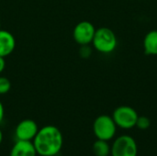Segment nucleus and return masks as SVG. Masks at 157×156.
Masks as SVG:
<instances>
[{"label":"nucleus","mask_w":157,"mask_h":156,"mask_svg":"<svg viewBox=\"0 0 157 156\" xmlns=\"http://www.w3.org/2000/svg\"><path fill=\"white\" fill-rule=\"evenodd\" d=\"M63 134L61 131L52 125H47L39 129L33 139L36 152L40 156L57 155L63 147Z\"/></svg>","instance_id":"1"},{"label":"nucleus","mask_w":157,"mask_h":156,"mask_svg":"<svg viewBox=\"0 0 157 156\" xmlns=\"http://www.w3.org/2000/svg\"><path fill=\"white\" fill-rule=\"evenodd\" d=\"M91 44L97 51L108 54L115 51L118 45V40L112 29L107 27H101L96 29Z\"/></svg>","instance_id":"2"},{"label":"nucleus","mask_w":157,"mask_h":156,"mask_svg":"<svg viewBox=\"0 0 157 156\" xmlns=\"http://www.w3.org/2000/svg\"><path fill=\"white\" fill-rule=\"evenodd\" d=\"M93 131L98 140L109 141L116 134L117 125L112 117L108 115H100L93 123Z\"/></svg>","instance_id":"3"},{"label":"nucleus","mask_w":157,"mask_h":156,"mask_svg":"<svg viewBox=\"0 0 157 156\" xmlns=\"http://www.w3.org/2000/svg\"><path fill=\"white\" fill-rule=\"evenodd\" d=\"M139 115L137 111L129 106L118 107L112 114V119L117 127L129 130L136 126V121Z\"/></svg>","instance_id":"4"},{"label":"nucleus","mask_w":157,"mask_h":156,"mask_svg":"<svg viewBox=\"0 0 157 156\" xmlns=\"http://www.w3.org/2000/svg\"><path fill=\"white\" fill-rule=\"evenodd\" d=\"M110 154L112 156H137V143L132 136L121 135L114 141Z\"/></svg>","instance_id":"5"},{"label":"nucleus","mask_w":157,"mask_h":156,"mask_svg":"<svg viewBox=\"0 0 157 156\" xmlns=\"http://www.w3.org/2000/svg\"><path fill=\"white\" fill-rule=\"evenodd\" d=\"M96 28L90 21L83 20L78 22L73 30V38L75 41L81 45H89L92 43Z\"/></svg>","instance_id":"6"},{"label":"nucleus","mask_w":157,"mask_h":156,"mask_svg":"<svg viewBox=\"0 0 157 156\" xmlns=\"http://www.w3.org/2000/svg\"><path fill=\"white\" fill-rule=\"evenodd\" d=\"M39 131L38 124L29 119L21 120L15 129L17 141H33Z\"/></svg>","instance_id":"7"},{"label":"nucleus","mask_w":157,"mask_h":156,"mask_svg":"<svg viewBox=\"0 0 157 156\" xmlns=\"http://www.w3.org/2000/svg\"><path fill=\"white\" fill-rule=\"evenodd\" d=\"M16 49L15 36L6 29H0V56L6 58Z\"/></svg>","instance_id":"8"},{"label":"nucleus","mask_w":157,"mask_h":156,"mask_svg":"<svg viewBox=\"0 0 157 156\" xmlns=\"http://www.w3.org/2000/svg\"><path fill=\"white\" fill-rule=\"evenodd\" d=\"M37 152L31 141H17L9 156H36Z\"/></svg>","instance_id":"9"},{"label":"nucleus","mask_w":157,"mask_h":156,"mask_svg":"<svg viewBox=\"0 0 157 156\" xmlns=\"http://www.w3.org/2000/svg\"><path fill=\"white\" fill-rule=\"evenodd\" d=\"M145 54L156 56L157 55V29L149 31L144 38L143 41Z\"/></svg>","instance_id":"10"},{"label":"nucleus","mask_w":157,"mask_h":156,"mask_svg":"<svg viewBox=\"0 0 157 156\" xmlns=\"http://www.w3.org/2000/svg\"><path fill=\"white\" fill-rule=\"evenodd\" d=\"M111 147L109 145L108 141L98 140L93 144V152L96 156H109Z\"/></svg>","instance_id":"11"},{"label":"nucleus","mask_w":157,"mask_h":156,"mask_svg":"<svg viewBox=\"0 0 157 156\" xmlns=\"http://www.w3.org/2000/svg\"><path fill=\"white\" fill-rule=\"evenodd\" d=\"M11 89V82L6 76L0 75V95L7 94Z\"/></svg>","instance_id":"12"},{"label":"nucleus","mask_w":157,"mask_h":156,"mask_svg":"<svg viewBox=\"0 0 157 156\" xmlns=\"http://www.w3.org/2000/svg\"><path fill=\"white\" fill-rule=\"evenodd\" d=\"M151 126V120L148 117L145 116H139L136 121V127L140 130H147Z\"/></svg>","instance_id":"13"},{"label":"nucleus","mask_w":157,"mask_h":156,"mask_svg":"<svg viewBox=\"0 0 157 156\" xmlns=\"http://www.w3.org/2000/svg\"><path fill=\"white\" fill-rule=\"evenodd\" d=\"M79 55L83 59H88L92 55V48L89 45H81L79 48Z\"/></svg>","instance_id":"14"},{"label":"nucleus","mask_w":157,"mask_h":156,"mask_svg":"<svg viewBox=\"0 0 157 156\" xmlns=\"http://www.w3.org/2000/svg\"><path fill=\"white\" fill-rule=\"evenodd\" d=\"M6 63L5 58L0 56V74H2L4 72V70L6 68Z\"/></svg>","instance_id":"15"},{"label":"nucleus","mask_w":157,"mask_h":156,"mask_svg":"<svg viewBox=\"0 0 157 156\" xmlns=\"http://www.w3.org/2000/svg\"><path fill=\"white\" fill-rule=\"evenodd\" d=\"M4 117H5V108H4L3 103L0 101V124L2 123L4 120Z\"/></svg>","instance_id":"16"},{"label":"nucleus","mask_w":157,"mask_h":156,"mask_svg":"<svg viewBox=\"0 0 157 156\" xmlns=\"http://www.w3.org/2000/svg\"><path fill=\"white\" fill-rule=\"evenodd\" d=\"M2 141H3V132H2V131L0 130V144H1V143H2Z\"/></svg>","instance_id":"17"},{"label":"nucleus","mask_w":157,"mask_h":156,"mask_svg":"<svg viewBox=\"0 0 157 156\" xmlns=\"http://www.w3.org/2000/svg\"><path fill=\"white\" fill-rule=\"evenodd\" d=\"M0 29H1V21H0Z\"/></svg>","instance_id":"18"}]
</instances>
